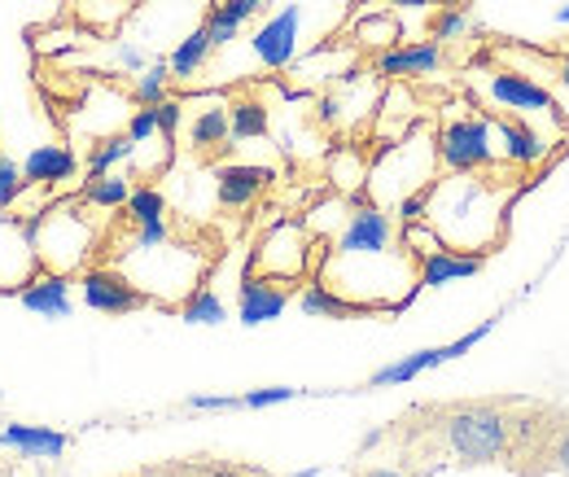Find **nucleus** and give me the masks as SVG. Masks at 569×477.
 <instances>
[{"mask_svg": "<svg viewBox=\"0 0 569 477\" xmlns=\"http://www.w3.org/2000/svg\"><path fill=\"white\" fill-rule=\"evenodd\" d=\"M211 31H207V22L198 27V31H189L180 44H176V53L167 58V67H171V79H193L198 70L207 67V58H211Z\"/></svg>", "mask_w": 569, "mask_h": 477, "instance_id": "nucleus-22", "label": "nucleus"}, {"mask_svg": "<svg viewBox=\"0 0 569 477\" xmlns=\"http://www.w3.org/2000/svg\"><path fill=\"white\" fill-rule=\"evenodd\" d=\"M487 268L482 255H460V250H447L438 246L433 255L421 259V272H417V285L421 289H438V285H451V280H465V276H478Z\"/></svg>", "mask_w": 569, "mask_h": 477, "instance_id": "nucleus-19", "label": "nucleus"}, {"mask_svg": "<svg viewBox=\"0 0 569 477\" xmlns=\"http://www.w3.org/2000/svg\"><path fill=\"white\" fill-rule=\"evenodd\" d=\"M74 280L67 272H53V268H40L22 289H18V302L31 311V316H44V320H67L74 311L71 302Z\"/></svg>", "mask_w": 569, "mask_h": 477, "instance_id": "nucleus-13", "label": "nucleus"}, {"mask_svg": "<svg viewBox=\"0 0 569 477\" xmlns=\"http://www.w3.org/2000/svg\"><path fill=\"white\" fill-rule=\"evenodd\" d=\"M298 22H302V9L298 4H284L277 18H268L259 31H254V58L263 62V67L281 70L293 62V53H298Z\"/></svg>", "mask_w": 569, "mask_h": 477, "instance_id": "nucleus-14", "label": "nucleus"}, {"mask_svg": "<svg viewBox=\"0 0 569 477\" xmlns=\"http://www.w3.org/2000/svg\"><path fill=\"white\" fill-rule=\"evenodd\" d=\"M512 202H517V180H508L499 167L451 171V176H438L429 185L426 223L447 250L491 259L508 241Z\"/></svg>", "mask_w": 569, "mask_h": 477, "instance_id": "nucleus-2", "label": "nucleus"}, {"mask_svg": "<svg viewBox=\"0 0 569 477\" xmlns=\"http://www.w3.org/2000/svg\"><path fill=\"white\" fill-rule=\"evenodd\" d=\"M548 474L569 477V408L557 404V420H552V443H548Z\"/></svg>", "mask_w": 569, "mask_h": 477, "instance_id": "nucleus-28", "label": "nucleus"}, {"mask_svg": "<svg viewBox=\"0 0 569 477\" xmlns=\"http://www.w3.org/2000/svg\"><path fill=\"white\" fill-rule=\"evenodd\" d=\"M302 390H293V386H263V390H246V395H237V408L246 411H259V408H277V404H289V399H298Z\"/></svg>", "mask_w": 569, "mask_h": 477, "instance_id": "nucleus-33", "label": "nucleus"}, {"mask_svg": "<svg viewBox=\"0 0 569 477\" xmlns=\"http://www.w3.org/2000/svg\"><path fill=\"white\" fill-rule=\"evenodd\" d=\"M153 115H158V137L176 140V128H180V119H184V106H180V101H158Z\"/></svg>", "mask_w": 569, "mask_h": 477, "instance_id": "nucleus-35", "label": "nucleus"}, {"mask_svg": "<svg viewBox=\"0 0 569 477\" xmlns=\"http://www.w3.org/2000/svg\"><path fill=\"white\" fill-rule=\"evenodd\" d=\"M27 189H31V185H27V176H22V162H13V158L0 153V210H13V206L22 202Z\"/></svg>", "mask_w": 569, "mask_h": 477, "instance_id": "nucleus-31", "label": "nucleus"}, {"mask_svg": "<svg viewBox=\"0 0 569 477\" xmlns=\"http://www.w3.org/2000/svg\"><path fill=\"white\" fill-rule=\"evenodd\" d=\"M0 447L27 456V460H62L71 451V434L62 429H49V425H22V420H9L0 429Z\"/></svg>", "mask_w": 569, "mask_h": 477, "instance_id": "nucleus-16", "label": "nucleus"}, {"mask_svg": "<svg viewBox=\"0 0 569 477\" xmlns=\"http://www.w3.org/2000/svg\"><path fill=\"white\" fill-rule=\"evenodd\" d=\"M421 259L408 250L403 228L377 202H359L347 215V228L325 250L320 285L359 307V316H399L417 294Z\"/></svg>", "mask_w": 569, "mask_h": 477, "instance_id": "nucleus-1", "label": "nucleus"}, {"mask_svg": "<svg viewBox=\"0 0 569 477\" xmlns=\"http://www.w3.org/2000/svg\"><path fill=\"white\" fill-rule=\"evenodd\" d=\"M298 307H302V316H316V320H356L359 316V307H351L347 298H338L320 280H307V289L298 294Z\"/></svg>", "mask_w": 569, "mask_h": 477, "instance_id": "nucleus-21", "label": "nucleus"}, {"mask_svg": "<svg viewBox=\"0 0 569 477\" xmlns=\"http://www.w3.org/2000/svg\"><path fill=\"white\" fill-rule=\"evenodd\" d=\"M250 13H259V0H223V4H214L211 18H207V31H211L214 49L232 44V40H237V31L246 27V18H250Z\"/></svg>", "mask_w": 569, "mask_h": 477, "instance_id": "nucleus-23", "label": "nucleus"}, {"mask_svg": "<svg viewBox=\"0 0 569 477\" xmlns=\"http://www.w3.org/2000/svg\"><path fill=\"white\" fill-rule=\"evenodd\" d=\"M128 198H132L128 176L106 171V176H88V185H83V198H79V202L92 206V210H119V206H128Z\"/></svg>", "mask_w": 569, "mask_h": 477, "instance_id": "nucleus-25", "label": "nucleus"}, {"mask_svg": "<svg viewBox=\"0 0 569 477\" xmlns=\"http://www.w3.org/2000/svg\"><path fill=\"white\" fill-rule=\"evenodd\" d=\"M381 4H395V9H426L429 0H381Z\"/></svg>", "mask_w": 569, "mask_h": 477, "instance_id": "nucleus-38", "label": "nucleus"}, {"mask_svg": "<svg viewBox=\"0 0 569 477\" xmlns=\"http://www.w3.org/2000/svg\"><path fill=\"white\" fill-rule=\"evenodd\" d=\"M272 167H254V162H228L214 171V198L223 210H246L259 193H268L272 185Z\"/></svg>", "mask_w": 569, "mask_h": 477, "instance_id": "nucleus-15", "label": "nucleus"}, {"mask_svg": "<svg viewBox=\"0 0 569 477\" xmlns=\"http://www.w3.org/2000/svg\"><path fill=\"white\" fill-rule=\"evenodd\" d=\"M228 128H232V140H259L268 137L272 119H268V106L259 97H241L228 106Z\"/></svg>", "mask_w": 569, "mask_h": 477, "instance_id": "nucleus-24", "label": "nucleus"}, {"mask_svg": "<svg viewBox=\"0 0 569 477\" xmlns=\"http://www.w3.org/2000/svg\"><path fill=\"white\" fill-rule=\"evenodd\" d=\"M36 272H40V255L27 219L0 210V289H22Z\"/></svg>", "mask_w": 569, "mask_h": 477, "instance_id": "nucleus-11", "label": "nucleus"}, {"mask_svg": "<svg viewBox=\"0 0 569 477\" xmlns=\"http://www.w3.org/2000/svg\"><path fill=\"white\" fill-rule=\"evenodd\" d=\"M442 62V44L438 40H421V44H395L390 53L377 58V74L386 79H417V74H429Z\"/></svg>", "mask_w": 569, "mask_h": 477, "instance_id": "nucleus-18", "label": "nucleus"}, {"mask_svg": "<svg viewBox=\"0 0 569 477\" xmlns=\"http://www.w3.org/2000/svg\"><path fill=\"white\" fill-rule=\"evenodd\" d=\"M359 44H377V49H395L399 44V36H403V27L386 13V18H363L359 22Z\"/></svg>", "mask_w": 569, "mask_h": 477, "instance_id": "nucleus-32", "label": "nucleus"}, {"mask_svg": "<svg viewBox=\"0 0 569 477\" xmlns=\"http://www.w3.org/2000/svg\"><path fill=\"white\" fill-rule=\"evenodd\" d=\"M433 145H438V167H447V171H491V167H499L487 115H451V119H442Z\"/></svg>", "mask_w": 569, "mask_h": 477, "instance_id": "nucleus-8", "label": "nucleus"}, {"mask_svg": "<svg viewBox=\"0 0 569 477\" xmlns=\"http://www.w3.org/2000/svg\"><path fill=\"white\" fill-rule=\"evenodd\" d=\"M128 219L141 228V223H158V219H167V202H162V193L153 189V185H144V189H132V198H128Z\"/></svg>", "mask_w": 569, "mask_h": 477, "instance_id": "nucleus-29", "label": "nucleus"}, {"mask_svg": "<svg viewBox=\"0 0 569 477\" xmlns=\"http://www.w3.org/2000/svg\"><path fill=\"white\" fill-rule=\"evenodd\" d=\"M499 316L491 320H482L478 329H469V334H460L456 341H442V346H426V350H412V355H403V359H395V364H386V368H377L368 381H363V390H390V386H408V381H417V377H426L429 368H442V364H451V359H460V355H469L473 346L482 338H491V329H496Z\"/></svg>", "mask_w": 569, "mask_h": 477, "instance_id": "nucleus-9", "label": "nucleus"}, {"mask_svg": "<svg viewBox=\"0 0 569 477\" xmlns=\"http://www.w3.org/2000/svg\"><path fill=\"white\" fill-rule=\"evenodd\" d=\"M22 176L31 189H58L79 176V158L67 145H36L27 158H22Z\"/></svg>", "mask_w": 569, "mask_h": 477, "instance_id": "nucleus-17", "label": "nucleus"}, {"mask_svg": "<svg viewBox=\"0 0 569 477\" xmlns=\"http://www.w3.org/2000/svg\"><path fill=\"white\" fill-rule=\"evenodd\" d=\"M31 237H36V255H40V268H53V272L71 276L74 268H83V259L92 255L97 246V232L83 215V202H58V206H40L36 215H22Z\"/></svg>", "mask_w": 569, "mask_h": 477, "instance_id": "nucleus-4", "label": "nucleus"}, {"mask_svg": "<svg viewBox=\"0 0 569 477\" xmlns=\"http://www.w3.org/2000/svg\"><path fill=\"white\" fill-rule=\"evenodd\" d=\"M557 18H561V22H569V4H561V13H557Z\"/></svg>", "mask_w": 569, "mask_h": 477, "instance_id": "nucleus-40", "label": "nucleus"}, {"mask_svg": "<svg viewBox=\"0 0 569 477\" xmlns=\"http://www.w3.org/2000/svg\"><path fill=\"white\" fill-rule=\"evenodd\" d=\"M128 137L137 140V149L158 137V115H153V106H141V110L128 119Z\"/></svg>", "mask_w": 569, "mask_h": 477, "instance_id": "nucleus-34", "label": "nucleus"}, {"mask_svg": "<svg viewBox=\"0 0 569 477\" xmlns=\"http://www.w3.org/2000/svg\"><path fill=\"white\" fill-rule=\"evenodd\" d=\"M189 145L202 162H211L214 153H228L232 149V128H228V106H207L193 123H189Z\"/></svg>", "mask_w": 569, "mask_h": 477, "instance_id": "nucleus-20", "label": "nucleus"}, {"mask_svg": "<svg viewBox=\"0 0 569 477\" xmlns=\"http://www.w3.org/2000/svg\"><path fill=\"white\" fill-rule=\"evenodd\" d=\"M535 399H517V395H503V399H460V404H438V408H421L412 434L433 447L438 460H451V465H465V469H478V465H503L508 469V456L517 447V434L526 425V411Z\"/></svg>", "mask_w": 569, "mask_h": 477, "instance_id": "nucleus-3", "label": "nucleus"}, {"mask_svg": "<svg viewBox=\"0 0 569 477\" xmlns=\"http://www.w3.org/2000/svg\"><path fill=\"white\" fill-rule=\"evenodd\" d=\"M491 97H496L499 110H512L517 119H526V123L543 137L548 149H552V140H557V145H569L566 110H561V101L552 97V88L539 83L535 74L512 70V67H496L491 70Z\"/></svg>", "mask_w": 569, "mask_h": 477, "instance_id": "nucleus-5", "label": "nucleus"}, {"mask_svg": "<svg viewBox=\"0 0 569 477\" xmlns=\"http://www.w3.org/2000/svg\"><path fill=\"white\" fill-rule=\"evenodd\" d=\"M289 285L281 280H268V276L246 272L241 276V289H237V320L241 325H268V320H281V311L289 307Z\"/></svg>", "mask_w": 569, "mask_h": 477, "instance_id": "nucleus-12", "label": "nucleus"}, {"mask_svg": "<svg viewBox=\"0 0 569 477\" xmlns=\"http://www.w3.org/2000/svg\"><path fill=\"white\" fill-rule=\"evenodd\" d=\"M167 83H171V67H167V62H153V67L137 79V92H132L137 106H158V101H167Z\"/></svg>", "mask_w": 569, "mask_h": 477, "instance_id": "nucleus-30", "label": "nucleus"}, {"mask_svg": "<svg viewBox=\"0 0 569 477\" xmlns=\"http://www.w3.org/2000/svg\"><path fill=\"white\" fill-rule=\"evenodd\" d=\"M356 477H412L403 465H359Z\"/></svg>", "mask_w": 569, "mask_h": 477, "instance_id": "nucleus-37", "label": "nucleus"}, {"mask_svg": "<svg viewBox=\"0 0 569 477\" xmlns=\"http://www.w3.org/2000/svg\"><path fill=\"white\" fill-rule=\"evenodd\" d=\"M530 49H535V44H530ZM535 58H539V62H548L552 74L569 88V49H535Z\"/></svg>", "mask_w": 569, "mask_h": 477, "instance_id": "nucleus-36", "label": "nucleus"}, {"mask_svg": "<svg viewBox=\"0 0 569 477\" xmlns=\"http://www.w3.org/2000/svg\"><path fill=\"white\" fill-rule=\"evenodd\" d=\"M141 477H193V474H184V469H149Z\"/></svg>", "mask_w": 569, "mask_h": 477, "instance_id": "nucleus-39", "label": "nucleus"}, {"mask_svg": "<svg viewBox=\"0 0 569 477\" xmlns=\"http://www.w3.org/2000/svg\"><path fill=\"white\" fill-rule=\"evenodd\" d=\"M307 268H311V232H307V223H298V219L272 223L268 237L259 241V250H254L250 264H246V272L281 280L289 289H293V280L307 276Z\"/></svg>", "mask_w": 569, "mask_h": 477, "instance_id": "nucleus-7", "label": "nucleus"}, {"mask_svg": "<svg viewBox=\"0 0 569 477\" xmlns=\"http://www.w3.org/2000/svg\"><path fill=\"white\" fill-rule=\"evenodd\" d=\"M438 180V145L429 137H412L390 145L377 167H372V202L377 206H399L412 193H426L429 185Z\"/></svg>", "mask_w": 569, "mask_h": 477, "instance_id": "nucleus-6", "label": "nucleus"}, {"mask_svg": "<svg viewBox=\"0 0 569 477\" xmlns=\"http://www.w3.org/2000/svg\"><path fill=\"white\" fill-rule=\"evenodd\" d=\"M132 153H137V140L128 137V132L101 137L92 145V153H88V176H106V171H114L119 162H128Z\"/></svg>", "mask_w": 569, "mask_h": 477, "instance_id": "nucleus-26", "label": "nucleus"}, {"mask_svg": "<svg viewBox=\"0 0 569 477\" xmlns=\"http://www.w3.org/2000/svg\"><path fill=\"white\" fill-rule=\"evenodd\" d=\"M79 289H83V307L97 316H132L153 302L123 268H92L79 276Z\"/></svg>", "mask_w": 569, "mask_h": 477, "instance_id": "nucleus-10", "label": "nucleus"}, {"mask_svg": "<svg viewBox=\"0 0 569 477\" xmlns=\"http://www.w3.org/2000/svg\"><path fill=\"white\" fill-rule=\"evenodd\" d=\"M180 320H189V325H223L228 320V307H223V298L214 294L211 285H198L180 302Z\"/></svg>", "mask_w": 569, "mask_h": 477, "instance_id": "nucleus-27", "label": "nucleus"}, {"mask_svg": "<svg viewBox=\"0 0 569 477\" xmlns=\"http://www.w3.org/2000/svg\"><path fill=\"white\" fill-rule=\"evenodd\" d=\"M320 469H302V474H293V477H316Z\"/></svg>", "mask_w": 569, "mask_h": 477, "instance_id": "nucleus-41", "label": "nucleus"}]
</instances>
